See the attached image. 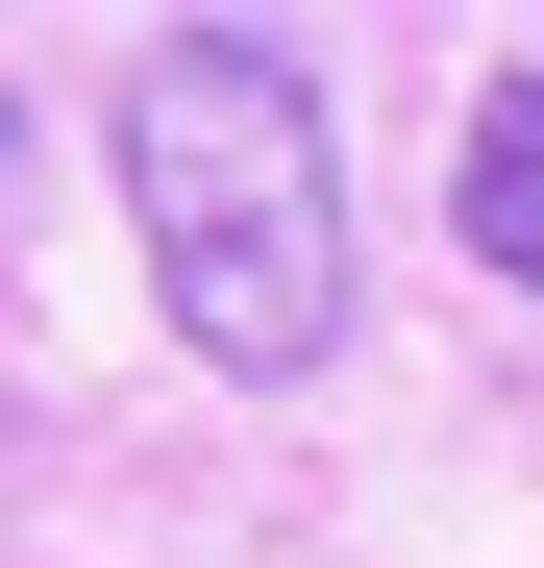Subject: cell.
Masks as SVG:
<instances>
[{"label":"cell","instance_id":"6da1fadb","mask_svg":"<svg viewBox=\"0 0 544 568\" xmlns=\"http://www.w3.org/2000/svg\"><path fill=\"white\" fill-rule=\"evenodd\" d=\"M124 223H149L199 371H322L346 346V173H322V74L272 26H149L124 50Z\"/></svg>","mask_w":544,"mask_h":568},{"label":"cell","instance_id":"7a4b0ae2","mask_svg":"<svg viewBox=\"0 0 544 568\" xmlns=\"http://www.w3.org/2000/svg\"><path fill=\"white\" fill-rule=\"evenodd\" d=\"M445 223H471V272H520V297H544V74H495V100H471Z\"/></svg>","mask_w":544,"mask_h":568}]
</instances>
